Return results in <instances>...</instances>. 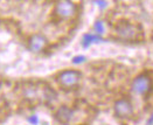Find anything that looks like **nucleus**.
<instances>
[{
	"label": "nucleus",
	"mask_w": 153,
	"mask_h": 125,
	"mask_svg": "<svg viewBox=\"0 0 153 125\" xmlns=\"http://www.w3.org/2000/svg\"><path fill=\"white\" fill-rule=\"evenodd\" d=\"M104 32H105V25H104V22L102 20L95 21V24H94V33H96L98 35H102V34H104Z\"/></svg>",
	"instance_id": "nucleus-9"
},
{
	"label": "nucleus",
	"mask_w": 153,
	"mask_h": 125,
	"mask_svg": "<svg viewBox=\"0 0 153 125\" xmlns=\"http://www.w3.org/2000/svg\"><path fill=\"white\" fill-rule=\"evenodd\" d=\"M131 90L138 96L150 95L153 90V81L147 74H139L136 76L131 83Z\"/></svg>",
	"instance_id": "nucleus-4"
},
{
	"label": "nucleus",
	"mask_w": 153,
	"mask_h": 125,
	"mask_svg": "<svg viewBox=\"0 0 153 125\" xmlns=\"http://www.w3.org/2000/svg\"><path fill=\"white\" fill-rule=\"evenodd\" d=\"M74 115H75L74 109H71V108H69L67 105H62V106H60L56 110V112H55L54 116H55V119L59 123H61V124H69L73 121Z\"/></svg>",
	"instance_id": "nucleus-7"
},
{
	"label": "nucleus",
	"mask_w": 153,
	"mask_h": 125,
	"mask_svg": "<svg viewBox=\"0 0 153 125\" xmlns=\"http://www.w3.org/2000/svg\"><path fill=\"white\" fill-rule=\"evenodd\" d=\"M55 15L61 20H70L77 14V5L73 0H57L54 7Z\"/></svg>",
	"instance_id": "nucleus-3"
},
{
	"label": "nucleus",
	"mask_w": 153,
	"mask_h": 125,
	"mask_svg": "<svg viewBox=\"0 0 153 125\" xmlns=\"http://www.w3.org/2000/svg\"><path fill=\"white\" fill-rule=\"evenodd\" d=\"M48 39L46 38L45 35L42 34H33L30 35L28 40H27V47L28 49L30 50L32 53H35V54H39L41 51L46 49L48 47Z\"/></svg>",
	"instance_id": "nucleus-5"
},
{
	"label": "nucleus",
	"mask_w": 153,
	"mask_h": 125,
	"mask_svg": "<svg viewBox=\"0 0 153 125\" xmlns=\"http://www.w3.org/2000/svg\"><path fill=\"white\" fill-rule=\"evenodd\" d=\"M117 39L125 42H136L141 38L140 27L130 21H118L115 26Z\"/></svg>",
	"instance_id": "nucleus-1"
},
{
	"label": "nucleus",
	"mask_w": 153,
	"mask_h": 125,
	"mask_svg": "<svg viewBox=\"0 0 153 125\" xmlns=\"http://www.w3.org/2000/svg\"><path fill=\"white\" fill-rule=\"evenodd\" d=\"M147 125H153V112H152V115L150 116L149 121H147Z\"/></svg>",
	"instance_id": "nucleus-13"
},
{
	"label": "nucleus",
	"mask_w": 153,
	"mask_h": 125,
	"mask_svg": "<svg viewBox=\"0 0 153 125\" xmlns=\"http://www.w3.org/2000/svg\"><path fill=\"white\" fill-rule=\"evenodd\" d=\"M82 80V73L75 69H65L60 71L56 76V81L63 89H73L79 84Z\"/></svg>",
	"instance_id": "nucleus-2"
},
{
	"label": "nucleus",
	"mask_w": 153,
	"mask_h": 125,
	"mask_svg": "<svg viewBox=\"0 0 153 125\" xmlns=\"http://www.w3.org/2000/svg\"><path fill=\"white\" fill-rule=\"evenodd\" d=\"M114 111L117 117L128 118L133 115V105L128 98H120L116 100L114 104Z\"/></svg>",
	"instance_id": "nucleus-6"
},
{
	"label": "nucleus",
	"mask_w": 153,
	"mask_h": 125,
	"mask_svg": "<svg viewBox=\"0 0 153 125\" xmlns=\"http://www.w3.org/2000/svg\"><path fill=\"white\" fill-rule=\"evenodd\" d=\"M85 60H87L85 56H83V55H78V56H75L71 61H73L74 64H81V63L85 62Z\"/></svg>",
	"instance_id": "nucleus-10"
},
{
	"label": "nucleus",
	"mask_w": 153,
	"mask_h": 125,
	"mask_svg": "<svg viewBox=\"0 0 153 125\" xmlns=\"http://www.w3.org/2000/svg\"><path fill=\"white\" fill-rule=\"evenodd\" d=\"M94 2L101 8V10H105L108 7V1L106 0H94Z\"/></svg>",
	"instance_id": "nucleus-11"
},
{
	"label": "nucleus",
	"mask_w": 153,
	"mask_h": 125,
	"mask_svg": "<svg viewBox=\"0 0 153 125\" xmlns=\"http://www.w3.org/2000/svg\"><path fill=\"white\" fill-rule=\"evenodd\" d=\"M103 41H104V39L102 38V35H98L96 33H87L82 38V47L88 48L94 43H100Z\"/></svg>",
	"instance_id": "nucleus-8"
},
{
	"label": "nucleus",
	"mask_w": 153,
	"mask_h": 125,
	"mask_svg": "<svg viewBox=\"0 0 153 125\" xmlns=\"http://www.w3.org/2000/svg\"><path fill=\"white\" fill-rule=\"evenodd\" d=\"M28 122L32 125H38L39 124V117L36 115H32L28 117Z\"/></svg>",
	"instance_id": "nucleus-12"
}]
</instances>
